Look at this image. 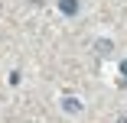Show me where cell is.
<instances>
[{
	"label": "cell",
	"mask_w": 127,
	"mask_h": 123,
	"mask_svg": "<svg viewBox=\"0 0 127 123\" xmlns=\"http://www.w3.org/2000/svg\"><path fill=\"white\" fill-rule=\"evenodd\" d=\"M117 123H127V117H121V120H117Z\"/></svg>",
	"instance_id": "5"
},
{
	"label": "cell",
	"mask_w": 127,
	"mask_h": 123,
	"mask_svg": "<svg viewBox=\"0 0 127 123\" xmlns=\"http://www.w3.org/2000/svg\"><path fill=\"white\" fill-rule=\"evenodd\" d=\"M59 10L68 13V16H72V13H78V0H59Z\"/></svg>",
	"instance_id": "2"
},
{
	"label": "cell",
	"mask_w": 127,
	"mask_h": 123,
	"mask_svg": "<svg viewBox=\"0 0 127 123\" xmlns=\"http://www.w3.org/2000/svg\"><path fill=\"white\" fill-rule=\"evenodd\" d=\"M95 49H98L101 55H108V52H111V42H108V39H98V42H95Z\"/></svg>",
	"instance_id": "3"
},
{
	"label": "cell",
	"mask_w": 127,
	"mask_h": 123,
	"mask_svg": "<svg viewBox=\"0 0 127 123\" xmlns=\"http://www.w3.org/2000/svg\"><path fill=\"white\" fill-rule=\"evenodd\" d=\"M62 110H65V113H78V110H82V101L72 97V94H65V97H62Z\"/></svg>",
	"instance_id": "1"
},
{
	"label": "cell",
	"mask_w": 127,
	"mask_h": 123,
	"mask_svg": "<svg viewBox=\"0 0 127 123\" xmlns=\"http://www.w3.org/2000/svg\"><path fill=\"white\" fill-rule=\"evenodd\" d=\"M121 75H124V78H127V58H124V62H121Z\"/></svg>",
	"instance_id": "4"
}]
</instances>
